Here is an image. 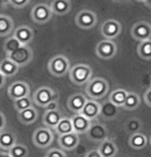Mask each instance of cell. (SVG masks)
<instances>
[{
    "label": "cell",
    "instance_id": "obj_1",
    "mask_svg": "<svg viewBox=\"0 0 151 157\" xmlns=\"http://www.w3.org/2000/svg\"><path fill=\"white\" fill-rule=\"evenodd\" d=\"M109 91V83L105 78L102 77H95L91 78L87 83L85 93L91 100H100L103 99Z\"/></svg>",
    "mask_w": 151,
    "mask_h": 157
},
{
    "label": "cell",
    "instance_id": "obj_2",
    "mask_svg": "<svg viewBox=\"0 0 151 157\" xmlns=\"http://www.w3.org/2000/svg\"><path fill=\"white\" fill-rule=\"evenodd\" d=\"M69 78L72 83L75 85L87 84L93 76V69L87 64H76L70 68Z\"/></svg>",
    "mask_w": 151,
    "mask_h": 157
},
{
    "label": "cell",
    "instance_id": "obj_3",
    "mask_svg": "<svg viewBox=\"0 0 151 157\" xmlns=\"http://www.w3.org/2000/svg\"><path fill=\"white\" fill-rule=\"evenodd\" d=\"M48 72L56 77H63L69 72L70 61L66 56L57 55L52 57L47 64Z\"/></svg>",
    "mask_w": 151,
    "mask_h": 157
},
{
    "label": "cell",
    "instance_id": "obj_4",
    "mask_svg": "<svg viewBox=\"0 0 151 157\" xmlns=\"http://www.w3.org/2000/svg\"><path fill=\"white\" fill-rule=\"evenodd\" d=\"M59 96L56 91L49 86H41L34 93L32 97L33 103L39 107L45 108L49 103L58 101Z\"/></svg>",
    "mask_w": 151,
    "mask_h": 157
},
{
    "label": "cell",
    "instance_id": "obj_5",
    "mask_svg": "<svg viewBox=\"0 0 151 157\" xmlns=\"http://www.w3.org/2000/svg\"><path fill=\"white\" fill-rule=\"evenodd\" d=\"M6 59L13 61L20 67H25L33 60V52L28 45H21L19 48L10 55H6Z\"/></svg>",
    "mask_w": 151,
    "mask_h": 157
},
{
    "label": "cell",
    "instance_id": "obj_6",
    "mask_svg": "<svg viewBox=\"0 0 151 157\" xmlns=\"http://www.w3.org/2000/svg\"><path fill=\"white\" fill-rule=\"evenodd\" d=\"M54 132L50 128L47 127H38L35 129L32 136V142L37 148H44L49 147L54 142Z\"/></svg>",
    "mask_w": 151,
    "mask_h": 157
},
{
    "label": "cell",
    "instance_id": "obj_7",
    "mask_svg": "<svg viewBox=\"0 0 151 157\" xmlns=\"http://www.w3.org/2000/svg\"><path fill=\"white\" fill-rule=\"evenodd\" d=\"M31 17L34 23L38 25L48 23L52 17V11L50 6L45 3H38L31 10Z\"/></svg>",
    "mask_w": 151,
    "mask_h": 157
},
{
    "label": "cell",
    "instance_id": "obj_8",
    "mask_svg": "<svg viewBox=\"0 0 151 157\" xmlns=\"http://www.w3.org/2000/svg\"><path fill=\"white\" fill-rule=\"evenodd\" d=\"M85 134H87V137L90 141L101 143L108 138V129L106 125L101 123L100 121L94 120L91 122V125Z\"/></svg>",
    "mask_w": 151,
    "mask_h": 157
},
{
    "label": "cell",
    "instance_id": "obj_9",
    "mask_svg": "<svg viewBox=\"0 0 151 157\" xmlns=\"http://www.w3.org/2000/svg\"><path fill=\"white\" fill-rule=\"evenodd\" d=\"M75 23L79 28L83 30H90L97 25L98 17L96 13L90 10H82L76 14Z\"/></svg>",
    "mask_w": 151,
    "mask_h": 157
},
{
    "label": "cell",
    "instance_id": "obj_10",
    "mask_svg": "<svg viewBox=\"0 0 151 157\" xmlns=\"http://www.w3.org/2000/svg\"><path fill=\"white\" fill-rule=\"evenodd\" d=\"M121 30H122V26L121 24L116 20L113 19H109L107 21H105L104 23L101 25L100 31L102 36L105 38V39L108 40H112L115 39L116 37H118L121 33Z\"/></svg>",
    "mask_w": 151,
    "mask_h": 157
},
{
    "label": "cell",
    "instance_id": "obj_11",
    "mask_svg": "<svg viewBox=\"0 0 151 157\" xmlns=\"http://www.w3.org/2000/svg\"><path fill=\"white\" fill-rule=\"evenodd\" d=\"M117 45L113 40L104 39L100 41L96 46V55L103 60H110L116 55Z\"/></svg>",
    "mask_w": 151,
    "mask_h": 157
},
{
    "label": "cell",
    "instance_id": "obj_12",
    "mask_svg": "<svg viewBox=\"0 0 151 157\" xmlns=\"http://www.w3.org/2000/svg\"><path fill=\"white\" fill-rule=\"evenodd\" d=\"M131 34L134 39L140 42L151 39V24L146 21H139L132 27Z\"/></svg>",
    "mask_w": 151,
    "mask_h": 157
},
{
    "label": "cell",
    "instance_id": "obj_13",
    "mask_svg": "<svg viewBox=\"0 0 151 157\" xmlns=\"http://www.w3.org/2000/svg\"><path fill=\"white\" fill-rule=\"evenodd\" d=\"M30 86L27 82L25 81H16L13 84L10 85L7 90L8 97L11 100H17L24 97H29L30 96Z\"/></svg>",
    "mask_w": 151,
    "mask_h": 157
},
{
    "label": "cell",
    "instance_id": "obj_14",
    "mask_svg": "<svg viewBox=\"0 0 151 157\" xmlns=\"http://www.w3.org/2000/svg\"><path fill=\"white\" fill-rule=\"evenodd\" d=\"M80 139H79V135L76 132H70V134H66L63 136H59L58 138V144L61 147L62 150L71 151L75 149L78 146Z\"/></svg>",
    "mask_w": 151,
    "mask_h": 157
},
{
    "label": "cell",
    "instance_id": "obj_15",
    "mask_svg": "<svg viewBox=\"0 0 151 157\" xmlns=\"http://www.w3.org/2000/svg\"><path fill=\"white\" fill-rule=\"evenodd\" d=\"M100 108L101 104L99 102L95 100H87L82 110L80 111V114L83 115L84 117H87L91 121L97 120V118L100 115Z\"/></svg>",
    "mask_w": 151,
    "mask_h": 157
},
{
    "label": "cell",
    "instance_id": "obj_16",
    "mask_svg": "<svg viewBox=\"0 0 151 157\" xmlns=\"http://www.w3.org/2000/svg\"><path fill=\"white\" fill-rule=\"evenodd\" d=\"M71 122H72L73 132H76L77 135L85 134L87 132L88 127L91 125V120H88L87 117H84L83 115L80 113L74 114L72 117L70 118Z\"/></svg>",
    "mask_w": 151,
    "mask_h": 157
},
{
    "label": "cell",
    "instance_id": "obj_17",
    "mask_svg": "<svg viewBox=\"0 0 151 157\" xmlns=\"http://www.w3.org/2000/svg\"><path fill=\"white\" fill-rule=\"evenodd\" d=\"M118 114H119V108L117 106H115L114 104H112L109 100L101 104L99 116L102 117L104 120H113L118 116Z\"/></svg>",
    "mask_w": 151,
    "mask_h": 157
},
{
    "label": "cell",
    "instance_id": "obj_18",
    "mask_svg": "<svg viewBox=\"0 0 151 157\" xmlns=\"http://www.w3.org/2000/svg\"><path fill=\"white\" fill-rule=\"evenodd\" d=\"M14 37L22 45H28L34 39V31L28 26H21L14 30Z\"/></svg>",
    "mask_w": 151,
    "mask_h": 157
},
{
    "label": "cell",
    "instance_id": "obj_19",
    "mask_svg": "<svg viewBox=\"0 0 151 157\" xmlns=\"http://www.w3.org/2000/svg\"><path fill=\"white\" fill-rule=\"evenodd\" d=\"M87 101V97L83 94H74L72 96H70L69 99H68L67 107L74 114L80 113V111L82 110Z\"/></svg>",
    "mask_w": 151,
    "mask_h": 157
},
{
    "label": "cell",
    "instance_id": "obj_20",
    "mask_svg": "<svg viewBox=\"0 0 151 157\" xmlns=\"http://www.w3.org/2000/svg\"><path fill=\"white\" fill-rule=\"evenodd\" d=\"M63 117H64L63 113L59 109H56V110H46L43 114L42 122L47 128L54 129L56 125L59 123V121Z\"/></svg>",
    "mask_w": 151,
    "mask_h": 157
},
{
    "label": "cell",
    "instance_id": "obj_21",
    "mask_svg": "<svg viewBox=\"0 0 151 157\" xmlns=\"http://www.w3.org/2000/svg\"><path fill=\"white\" fill-rule=\"evenodd\" d=\"M98 151L102 157H114L118 152V148L113 141L107 138L100 143Z\"/></svg>",
    "mask_w": 151,
    "mask_h": 157
},
{
    "label": "cell",
    "instance_id": "obj_22",
    "mask_svg": "<svg viewBox=\"0 0 151 157\" xmlns=\"http://www.w3.org/2000/svg\"><path fill=\"white\" fill-rule=\"evenodd\" d=\"M17 144V136L10 129H3L0 132V148L10 150L14 145Z\"/></svg>",
    "mask_w": 151,
    "mask_h": 157
},
{
    "label": "cell",
    "instance_id": "obj_23",
    "mask_svg": "<svg viewBox=\"0 0 151 157\" xmlns=\"http://www.w3.org/2000/svg\"><path fill=\"white\" fill-rule=\"evenodd\" d=\"M49 6L52 11V14L65 16L71 10V2L69 0H52Z\"/></svg>",
    "mask_w": 151,
    "mask_h": 157
},
{
    "label": "cell",
    "instance_id": "obj_24",
    "mask_svg": "<svg viewBox=\"0 0 151 157\" xmlns=\"http://www.w3.org/2000/svg\"><path fill=\"white\" fill-rule=\"evenodd\" d=\"M17 118L21 123L29 125V124L34 123L38 118V111L33 107L28 108L24 111H21L17 113Z\"/></svg>",
    "mask_w": 151,
    "mask_h": 157
},
{
    "label": "cell",
    "instance_id": "obj_25",
    "mask_svg": "<svg viewBox=\"0 0 151 157\" xmlns=\"http://www.w3.org/2000/svg\"><path fill=\"white\" fill-rule=\"evenodd\" d=\"M17 71H19V66L14 64L13 61L5 58L0 62V72L5 78L14 76L17 73Z\"/></svg>",
    "mask_w": 151,
    "mask_h": 157
},
{
    "label": "cell",
    "instance_id": "obj_26",
    "mask_svg": "<svg viewBox=\"0 0 151 157\" xmlns=\"http://www.w3.org/2000/svg\"><path fill=\"white\" fill-rule=\"evenodd\" d=\"M14 23L10 17L0 14V37H5L14 31Z\"/></svg>",
    "mask_w": 151,
    "mask_h": 157
},
{
    "label": "cell",
    "instance_id": "obj_27",
    "mask_svg": "<svg viewBox=\"0 0 151 157\" xmlns=\"http://www.w3.org/2000/svg\"><path fill=\"white\" fill-rule=\"evenodd\" d=\"M128 93L129 91L124 90V88H116L110 94L109 101L112 104H114L115 106H117L118 108H121L123 107V104L126 99V96H128Z\"/></svg>",
    "mask_w": 151,
    "mask_h": 157
},
{
    "label": "cell",
    "instance_id": "obj_28",
    "mask_svg": "<svg viewBox=\"0 0 151 157\" xmlns=\"http://www.w3.org/2000/svg\"><path fill=\"white\" fill-rule=\"evenodd\" d=\"M147 145V137L142 132H137V134L131 135L129 138V146L133 149L140 150L146 147Z\"/></svg>",
    "mask_w": 151,
    "mask_h": 157
},
{
    "label": "cell",
    "instance_id": "obj_29",
    "mask_svg": "<svg viewBox=\"0 0 151 157\" xmlns=\"http://www.w3.org/2000/svg\"><path fill=\"white\" fill-rule=\"evenodd\" d=\"M54 129L58 136H63V135L72 132L73 127H72L71 119L70 118H67V117H63L60 121H59V123L56 125Z\"/></svg>",
    "mask_w": 151,
    "mask_h": 157
},
{
    "label": "cell",
    "instance_id": "obj_30",
    "mask_svg": "<svg viewBox=\"0 0 151 157\" xmlns=\"http://www.w3.org/2000/svg\"><path fill=\"white\" fill-rule=\"evenodd\" d=\"M140 96H139L138 94L136 93H128V96H126V99L124 101V104H123V107L126 110H135V109H137L139 107V105H140Z\"/></svg>",
    "mask_w": 151,
    "mask_h": 157
},
{
    "label": "cell",
    "instance_id": "obj_31",
    "mask_svg": "<svg viewBox=\"0 0 151 157\" xmlns=\"http://www.w3.org/2000/svg\"><path fill=\"white\" fill-rule=\"evenodd\" d=\"M137 54L141 59L151 60V39L140 42L137 47Z\"/></svg>",
    "mask_w": 151,
    "mask_h": 157
},
{
    "label": "cell",
    "instance_id": "obj_32",
    "mask_svg": "<svg viewBox=\"0 0 151 157\" xmlns=\"http://www.w3.org/2000/svg\"><path fill=\"white\" fill-rule=\"evenodd\" d=\"M124 128L130 135H134L137 132H140L142 128V122L141 120L137 117H132L126 120V124H124Z\"/></svg>",
    "mask_w": 151,
    "mask_h": 157
},
{
    "label": "cell",
    "instance_id": "obj_33",
    "mask_svg": "<svg viewBox=\"0 0 151 157\" xmlns=\"http://www.w3.org/2000/svg\"><path fill=\"white\" fill-rule=\"evenodd\" d=\"M33 105H34L33 100H32V98L30 96L24 97V98H21V99L14 101V107L17 110V113L21 111L26 110V109H28V108L33 107Z\"/></svg>",
    "mask_w": 151,
    "mask_h": 157
},
{
    "label": "cell",
    "instance_id": "obj_34",
    "mask_svg": "<svg viewBox=\"0 0 151 157\" xmlns=\"http://www.w3.org/2000/svg\"><path fill=\"white\" fill-rule=\"evenodd\" d=\"M8 154L11 157H28L29 149L24 144H16L8 150Z\"/></svg>",
    "mask_w": 151,
    "mask_h": 157
},
{
    "label": "cell",
    "instance_id": "obj_35",
    "mask_svg": "<svg viewBox=\"0 0 151 157\" xmlns=\"http://www.w3.org/2000/svg\"><path fill=\"white\" fill-rule=\"evenodd\" d=\"M21 45H22V44H21L14 36H11V37L8 38V39H6L4 41L3 49H4L5 54L10 55V54H11V52H14L16 49L19 48Z\"/></svg>",
    "mask_w": 151,
    "mask_h": 157
},
{
    "label": "cell",
    "instance_id": "obj_36",
    "mask_svg": "<svg viewBox=\"0 0 151 157\" xmlns=\"http://www.w3.org/2000/svg\"><path fill=\"white\" fill-rule=\"evenodd\" d=\"M44 157H67V154L61 149L52 148V149H49L47 151Z\"/></svg>",
    "mask_w": 151,
    "mask_h": 157
},
{
    "label": "cell",
    "instance_id": "obj_37",
    "mask_svg": "<svg viewBox=\"0 0 151 157\" xmlns=\"http://www.w3.org/2000/svg\"><path fill=\"white\" fill-rule=\"evenodd\" d=\"M30 0H8V3L14 8H23L27 6Z\"/></svg>",
    "mask_w": 151,
    "mask_h": 157
},
{
    "label": "cell",
    "instance_id": "obj_38",
    "mask_svg": "<svg viewBox=\"0 0 151 157\" xmlns=\"http://www.w3.org/2000/svg\"><path fill=\"white\" fill-rule=\"evenodd\" d=\"M144 102L148 107H151V87L144 93Z\"/></svg>",
    "mask_w": 151,
    "mask_h": 157
},
{
    "label": "cell",
    "instance_id": "obj_39",
    "mask_svg": "<svg viewBox=\"0 0 151 157\" xmlns=\"http://www.w3.org/2000/svg\"><path fill=\"white\" fill-rule=\"evenodd\" d=\"M5 125H6V118L2 112H0V132L5 128Z\"/></svg>",
    "mask_w": 151,
    "mask_h": 157
},
{
    "label": "cell",
    "instance_id": "obj_40",
    "mask_svg": "<svg viewBox=\"0 0 151 157\" xmlns=\"http://www.w3.org/2000/svg\"><path fill=\"white\" fill-rule=\"evenodd\" d=\"M84 157H102V156H101V154L99 153V151L97 149V150H91L90 152H87L85 154Z\"/></svg>",
    "mask_w": 151,
    "mask_h": 157
},
{
    "label": "cell",
    "instance_id": "obj_41",
    "mask_svg": "<svg viewBox=\"0 0 151 157\" xmlns=\"http://www.w3.org/2000/svg\"><path fill=\"white\" fill-rule=\"evenodd\" d=\"M45 109L46 110H56V109H58V101H55V102L49 103L48 105L45 107Z\"/></svg>",
    "mask_w": 151,
    "mask_h": 157
},
{
    "label": "cell",
    "instance_id": "obj_42",
    "mask_svg": "<svg viewBox=\"0 0 151 157\" xmlns=\"http://www.w3.org/2000/svg\"><path fill=\"white\" fill-rule=\"evenodd\" d=\"M5 81H6V78H5V77L1 74V72H0V88H2L4 86Z\"/></svg>",
    "mask_w": 151,
    "mask_h": 157
},
{
    "label": "cell",
    "instance_id": "obj_43",
    "mask_svg": "<svg viewBox=\"0 0 151 157\" xmlns=\"http://www.w3.org/2000/svg\"><path fill=\"white\" fill-rule=\"evenodd\" d=\"M144 4H145V6H147L148 8H150L151 10V0H145Z\"/></svg>",
    "mask_w": 151,
    "mask_h": 157
},
{
    "label": "cell",
    "instance_id": "obj_44",
    "mask_svg": "<svg viewBox=\"0 0 151 157\" xmlns=\"http://www.w3.org/2000/svg\"><path fill=\"white\" fill-rule=\"evenodd\" d=\"M0 157H11V156L8 154V152H2L0 153Z\"/></svg>",
    "mask_w": 151,
    "mask_h": 157
},
{
    "label": "cell",
    "instance_id": "obj_45",
    "mask_svg": "<svg viewBox=\"0 0 151 157\" xmlns=\"http://www.w3.org/2000/svg\"><path fill=\"white\" fill-rule=\"evenodd\" d=\"M112 1H114V2H126V1H128V0H112Z\"/></svg>",
    "mask_w": 151,
    "mask_h": 157
},
{
    "label": "cell",
    "instance_id": "obj_46",
    "mask_svg": "<svg viewBox=\"0 0 151 157\" xmlns=\"http://www.w3.org/2000/svg\"><path fill=\"white\" fill-rule=\"evenodd\" d=\"M135 1H138V2H144L145 0H135Z\"/></svg>",
    "mask_w": 151,
    "mask_h": 157
},
{
    "label": "cell",
    "instance_id": "obj_47",
    "mask_svg": "<svg viewBox=\"0 0 151 157\" xmlns=\"http://www.w3.org/2000/svg\"><path fill=\"white\" fill-rule=\"evenodd\" d=\"M150 144H151V136H150Z\"/></svg>",
    "mask_w": 151,
    "mask_h": 157
}]
</instances>
